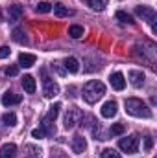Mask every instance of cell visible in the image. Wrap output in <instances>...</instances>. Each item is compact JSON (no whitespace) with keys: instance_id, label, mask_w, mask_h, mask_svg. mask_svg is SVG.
I'll use <instances>...</instances> for the list:
<instances>
[{"instance_id":"cell-1","label":"cell","mask_w":157,"mask_h":158,"mask_svg":"<svg viewBox=\"0 0 157 158\" xmlns=\"http://www.w3.org/2000/svg\"><path fill=\"white\" fill-rule=\"evenodd\" d=\"M104 94H105V86H104L102 81H89V83L83 86V92H81L83 99H85L89 105L96 103Z\"/></svg>"},{"instance_id":"cell-2","label":"cell","mask_w":157,"mask_h":158,"mask_svg":"<svg viewBox=\"0 0 157 158\" xmlns=\"http://www.w3.org/2000/svg\"><path fill=\"white\" fill-rule=\"evenodd\" d=\"M124 107H126V112L129 116H135V118H152V110L146 107V103L142 99L129 98V99H126Z\"/></svg>"},{"instance_id":"cell-3","label":"cell","mask_w":157,"mask_h":158,"mask_svg":"<svg viewBox=\"0 0 157 158\" xmlns=\"http://www.w3.org/2000/svg\"><path fill=\"white\" fill-rule=\"evenodd\" d=\"M83 118H85V116H83L81 109H78V107H70V109L67 110V114H65V129H74Z\"/></svg>"},{"instance_id":"cell-4","label":"cell","mask_w":157,"mask_h":158,"mask_svg":"<svg viewBox=\"0 0 157 158\" xmlns=\"http://www.w3.org/2000/svg\"><path fill=\"white\" fill-rule=\"evenodd\" d=\"M135 13H137L142 20L150 22L152 31H155V11H154L152 7H148V6H137V7H135Z\"/></svg>"},{"instance_id":"cell-5","label":"cell","mask_w":157,"mask_h":158,"mask_svg":"<svg viewBox=\"0 0 157 158\" xmlns=\"http://www.w3.org/2000/svg\"><path fill=\"white\" fill-rule=\"evenodd\" d=\"M118 147H120L124 153H128V155L137 153V149H139V136H128V138H122V140L118 142Z\"/></svg>"},{"instance_id":"cell-6","label":"cell","mask_w":157,"mask_h":158,"mask_svg":"<svg viewBox=\"0 0 157 158\" xmlns=\"http://www.w3.org/2000/svg\"><path fill=\"white\" fill-rule=\"evenodd\" d=\"M22 101V98L19 96V94H13V92H4V96H2V105L4 107H11V105H19Z\"/></svg>"},{"instance_id":"cell-7","label":"cell","mask_w":157,"mask_h":158,"mask_svg":"<svg viewBox=\"0 0 157 158\" xmlns=\"http://www.w3.org/2000/svg\"><path fill=\"white\" fill-rule=\"evenodd\" d=\"M109 83H111V86L115 90H124V86H126V79H124V76L120 72H113L109 76Z\"/></svg>"},{"instance_id":"cell-8","label":"cell","mask_w":157,"mask_h":158,"mask_svg":"<svg viewBox=\"0 0 157 158\" xmlns=\"http://www.w3.org/2000/svg\"><path fill=\"white\" fill-rule=\"evenodd\" d=\"M57 92H59L57 83H54V81H50V79H44V88H43L44 98H54V96H57Z\"/></svg>"},{"instance_id":"cell-9","label":"cell","mask_w":157,"mask_h":158,"mask_svg":"<svg viewBox=\"0 0 157 158\" xmlns=\"http://www.w3.org/2000/svg\"><path fill=\"white\" fill-rule=\"evenodd\" d=\"M100 112H102L104 118H113V116L117 114V101H113V99H111V101H105V103L102 105V110H100Z\"/></svg>"},{"instance_id":"cell-10","label":"cell","mask_w":157,"mask_h":158,"mask_svg":"<svg viewBox=\"0 0 157 158\" xmlns=\"http://www.w3.org/2000/svg\"><path fill=\"white\" fill-rule=\"evenodd\" d=\"M17 156V145L15 143H4L0 147V158H15Z\"/></svg>"},{"instance_id":"cell-11","label":"cell","mask_w":157,"mask_h":158,"mask_svg":"<svg viewBox=\"0 0 157 158\" xmlns=\"http://www.w3.org/2000/svg\"><path fill=\"white\" fill-rule=\"evenodd\" d=\"M128 77H129V81H131V85H133V86H137V88H139V86H142V85H144V74H142V72H139V70H131V72H129V74H128Z\"/></svg>"},{"instance_id":"cell-12","label":"cell","mask_w":157,"mask_h":158,"mask_svg":"<svg viewBox=\"0 0 157 158\" xmlns=\"http://www.w3.org/2000/svg\"><path fill=\"white\" fill-rule=\"evenodd\" d=\"M22 15H24V7H22V6H19V4L9 6V20H11V22L20 20V17H22Z\"/></svg>"},{"instance_id":"cell-13","label":"cell","mask_w":157,"mask_h":158,"mask_svg":"<svg viewBox=\"0 0 157 158\" xmlns=\"http://www.w3.org/2000/svg\"><path fill=\"white\" fill-rule=\"evenodd\" d=\"M34 64H35V55H32V53H20V55H19V66L30 68V66H34Z\"/></svg>"},{"instance_id":"cell-14","label":"cell","mask_w":157,"mask_h":158,"mask_svg":"<svg viewBox=\"0 0 157 158\" xmlns=\"http://www.w3.org/2000/svg\"><path fill=\"white\" fill-rule=\"evenodd\" d=\"M41 151L37 145H24V155H22V158H41Z\"/></svg>"},{"instance_id":"cell-15","label":"cell","mask_w":157,"mask_h":158,"mask_svg":"<svg viewBox=\"0 0 157 158\" xmlns=\"http://www.w3.org/2000/svg\"><path fill=\"white\" fill-rule=\"evenodd\" d=\"M72 149H74V153H78V155L87 149V142H85L83 136H74V138H72Z\"/></svg>"},{"instance_id":"cell-16","label":"cell","mask_w":157,"mask_h":158,"mask_svg":"<svg viewBox=\"0 0 157 158\" xmlns=\"http://www.w3.org/2000/svg\"><path fill=\"white\" fill-rule=\"evenodd\" d=\"M22 86H24V90H26L28 94H34L35 88H37L35 79L32 77V76H24V77H22Z\"/></svg>"},{"instance_id":"cell-17","label":"cell","mask_w":157,"mask_h":158,"mask_svg":"<svg viewBox=\"0 0 157 158\" xmlns=\"http://www.w3.org/2000/svg\"><path fill=\"white\" fill-rule=\"evenodd\" d=\"M41 129L44 131V134H46V136H54V134H56L54 121H50V119H46V118H43V121H41Z\"/></svg>"},{"instance_id":"cell-18","label":"cell","mask_w":157,"mask_h":158,"mask_svg":"<svg viewBox=\"0 0 157 158\" xmlns=\"http://www.w3.org/2000/svg\"><path fill=\"white\" fill-rule=\"evenodd\" d=\"M65 70H67V72H70V74H76V72L79 70L78 59H74V57H69V59H65Z\"/></svg>"},{"instance_id":"cell-19","label":"cell","mask_w":157,"mask_h":158,"mask_svg":"<svg viewBox=\"0 0 157 158\" xmlns=\"http://www.w3.org/2000/svg\"><path fill=\"white\" fill-rule=\"evenodd\" d=\"M11 37H13L15 42H19V44H26V42H28V37H26L24 30H20V28H15L13 33H11Z\"/></svg>"},{"instance_id":"cell-20","label":"cell","mask_w":157,"mask_h":158,"mask_svg":"<svg viewBox=\"0 0 157 158\" xmlns=\"http://www.w3.org/2000/svg\"><path fill=\"white\" fill-rule=\"evenodd\" d=\"M52 9H54L56 17H59V19H63V17H69V15L72 13V11H70V9H67L63 4H54V7H52Z\"/></svg>"},{"instance_id":"cell-21","label":"cell","mask_w":157,"mask_h":158,"mask_svg":"<svg viewBox=\"0 0 157 158\" xmlns=\"http://www.w3.org/2000/svg\"><path fill=\"white\" fill-rule=\"evenodd\" d=\"M105 4H107V0H87V6L92 11H104L105 9Z\"/></svg>"},{"instance_id":"cell-22","label":"cell","mask_w":157,"mask_h":158,"mask_svg":"<svg viewBox=\"0 0 157 158\" xmlns=\"http://www.w3.org/2000/svg\"><path fill=\"white\" fill-rule=\"evenodd\" d=\"M59 109H61V105H59V103H54V105L48 109V114H46L44 118L50 119V121H54V119L57 118V114H59Z\"/></svg>"},{"instance_id":"cell-23","label":"cell","mask_w":157,"mask_h":158,"mask_svg":"<svg viewBox=\"0 0 157 158\" xmlns=\"http://www.w3.org/2000/svg\"><path fill=\"white\" fill-rule=\"evenodd\" d=\"M69 35L72 37V39H79V37H83V28L81 26H70L69 28Z\"/></svg>"},{"instance_id":"cell-24","label":"cell","mask_w":157,"mask_h":158,"mask_svg":"<svg viewBox=\"0 0 157 158\" xmlns=\"http://www.w3.org/2000/svg\"><path fill=\"white\" fill-rule=\"evenodd\" d=\"M2 121H4L6 125H9V127H13V125H17V116H15L13 112H6V114L2 116Z\"/></svg>"},{"instance_id":"cell-25","label":"cell","mask_w":157,"mask_h":158,"mask_svg":"<svg viewBox=\"0 0 157 158\" xmlns=\"http://www.w3.org/2000/svg\"><path fill=\"white\" fill-rule=\"evenodd\" d=\"M117 19L122 22V24H133V22H135V20L131 19V15H128L126 11H118V13H117Z\"/></svg>"},{"instance_id":"cell-26","label":"cell","mask_w":157,"mask_h":158,"mask_svg":"<svg viewBox=\"0 0 157 158\" xmlns=\"http://www.w3.org/2000/svg\"><path fill=\"white\" fill-rule=\"evenodd\" d=\"M124 131H126V127H124L122 123H115V125L109 129V134H111V136H120V134H124Z\"/></svg>"},{"instance_id":"cell-27","label":"cell","mask_w":157,"mask_h":158,"mask_svg":"<svg viewBox=\"0 0 157 158\" xmlns=\"http://www.w3.org/2000/svg\"><path fill=\"white\" fill-rule=\"evenodd\" d=\"M37 11H39V13H48V11H52V4H48V2H39V4H37Z\"/></svg>"},{"instance_id":"cell-28","label":"cell","mask_w":157,"mask_h":158,"mask_svg":"<svg viewBox=\"0 0 157 158\" xmlns=\"http://www.w3.org/2000/svg\"><path fill=\"white\" fill-rule=\"evenodd\" d=\"M102 158H120V155L115 149H104L102 151Z\"/></svg>"},{"instance_id":"cell-29","label":"cell","mask_w":157,"mask_h":158,"mask_svg":"<svg viewBox=\"0 0 157 158\" xmlns=\"http://www.w3.org/2000/svg\"><path fill=\"white\" fill-rule=\"evenodd\" d=\"M4 74H6L7 77H9V76L13 77V76H17V74H19V66H7V68L4 70Z\"/></svg>"},{"instance_id":"cell-30","label":"cell","mask_w":157,"mask_h":158,"mask_svg":"<svg viewBox=\"0 0 157 158\" xmlns=\"http://www.w3.org/2000/svg\"><path fill=\"white\" fill-rule=\"evenodd\" d=\"M32 136H34V138H37V140H41V138H44L46 134H44V131L39 127V129H34V131H32Z\"/></svg>"},{"instance_id":"cell-31","label":"cell","mask_w":157,"mask_h":158,"mask_svg":"<svg viewBox=\"0 0 157 158\" xmlns=\"http://www.w3.org/2000/svg\"><path fill=\"white\" fill-rule=\"evenodd\" d=\"M9 57V48L7 46H0V59H6Z\"/></svg>"},{"instance_id":"cell-32","label":"cell","mask_w":157,"mask_h":158,"mask_svg":"<svg viewBox=\"0 0 157 158\" xmlns=\"http://www.w3.org/2000/svg\"><path fill=\"white\" fill-rule=\"evenodd\" d=\"M50 158H69V155H65L63 151H52V156Z\"/></svg>"},{"instance_id":"cell-33","label":"cell","mask_w":157,"mask_h":158,"mask_svg":"<svg viewBox=\"0 0 157 158\" xmlns=\"http://www.w3.org/2000/svg\"><path fill=\"white\" fill-rule=\"evenodd\" d=\"M144 147H146V151H150L152 147H154V140L148 136V138H144Z\"/></svg>"},{"instance_id":"cell-34","label":"cell","mask_w":157,"mask_h":158,"mask_svg":"<svg viewBox=\"0 0 157 158\" xmlns=\"http://www.w3.org/2000/svg\"><path fill=\"white\" fill-rule=\"evenodd\" d=\"M54 66H56V70H57V72H59V74H65V70H63V68H61V66H59V63H56V64H54Z\"/></svg>"},{"instance_id":"cell-35","label":"cell","mask_w":157,"mask_h":158,"mask_svg":"<svg viewBox=\"0 0 157 158\" xmlns=\"http://www.w3.org/2000/svg\"><path fill=\"white\" fill-rule=\"evenodd\" d=\"M0 15H2V13H0Z\"/></svg>"}]
</instances>
